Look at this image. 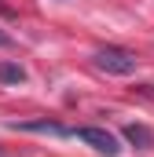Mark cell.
Instances as JSON below:
<instances>
[{"label": "cell", "mask_w": 154, "mask_h": 157, "mask_svg": "<svg viewBox=\"0 0 154 157\" xmlns=\"http://www.w3.org/2000/svg\"><path fill=\"white\" fill-rule=\"evenodd\" d=\"M0 80L4 84H22L26 80V70L18 62H0Z\"/></svg>", "instance_id": "obj_5"}, {"label": "cell", "mask_w": 154, "mask_h": 157, "mask_svg": "<svg viewBox=\"0 0 154 157\" xmlns=\"http://www.w3.org/2000/svg\"><path fill=\"white\" fill-rule=\"evenodd\" d=\"M95 66L103 70V73H114V77H128V73H136V66H140V59L132 55V51H125V48H99L95 51Z\"/></svg>", "instance_id": "obj_1"}, {"label": "cell", "mask_w": 154, "mask_h": 157, "mask_svg": "<svg viewBox=\"0 0 154 157\" xmlns=\"http://www.w3.org/2000/svg\"><path fill=\"white\" fill-rule=\"evenodd\" d=\"M77 139L81 143H88L92 150H99V154H107V157H114L121 146H117V139L107 132V128H77Z\"/></svg>", "instance_id": "obj_2"}, {"label": "cell", "mask_w": 154, "mask_h": 157, "mask_svg": "<svg viewBox=\"0 0 154 157\" xmlns=\"http://www.w3.org/2000/svg\"><path fill=\"white\" fill-rule=\"evenodd\" d=\"M125 139H128L132 146H140V150L154 146V132L147 128V124H125Z\"/></svg>", "instance_id": "obj_3"}, {"label": "cell", "mask_w": 154, "mask_h": 157, "mask_svg": "<svg viewBox=\"0 0 154 157\" xmlns=\"http://www.w3.org/2000/svg\"><path fill=\"white\" fill-rule=\"evenodd\" d=\"M15 128H22V132H51V135H70L63 124H55V121H26V124H15Z\"/></svg>", "instance_id": "obj_4"}, {"label": "cell", "mask_w": 154, "mask_h": 157, "mask_svg": "<svg viewBox=\"0 0 154 157\" xmlns=\"http://www.w3.org/2000/svg\"><path fill=\"white\" fill-rule=\"evenodd\" d=\"M0 157H4V150H0Z\"/></svg>", "instance_id": "obj_7"}, {"label": "cell", "mask_w": 154, "mask_h": 157, "mask_svg": "<svg viewBox=\"0 0 154 157\" xmlns=\"http://www.w3.org/2000/svg\"><path fill=\"white\" fill-rule=\"evenodd\" d=\"M0 48H11V37L7 33H0Z\"/></svg>", "instance_id": "obj_6"}]
</instances>
